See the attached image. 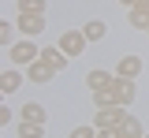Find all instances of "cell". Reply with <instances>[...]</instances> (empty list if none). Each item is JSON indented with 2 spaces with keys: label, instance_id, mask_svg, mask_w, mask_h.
<instances>
[{
  "label": "cell",
  "instance_id": "2",
  "mask_svg": "<svg viewBox=\"0 0 149 138\" xmlns=\"http://www.w3.org/2000/svg\"><path fill=\"white\" fill-rule=\"evenodd\" d=\"M37 56H41V52H37L34 41H15V45L8 49V60H15V67H19V63H34Z\"/></svg>",
  "mask_w": 149,
  "mask_h": 138
},
{
  "label": "cell",
  "instance_id": "17",
  "mask_svg": "<svg viewBox=\"0 0 149 138\" xmlns=\"http://www.w3.org/2000/svg\"><path fill=\"white\" fill-rule=\"evenodd\" d=\"M119 4H123V8H134V4H142V0H119Z\"/></svg>",
  "mask_w": 149,
  "mask_h": 138
},
{
  "label": "cell",
  "instance_id": "15",
  "mask_svg": "<svg viewBox=\"0 0 149 138\" xmlns=\"http://www.w3.org/2000/svg\"><path fill=\"white\" fill-rule=\"evenodd\" d=\"M11 30H15L11 22H0V45H4V49H11V45H15V41H11Z\"/></svg>",
  "mask_w": 149,
  "mask_h": 138
},
{
  "label": "cell",
  "instance_id": "5",
  "mask_svg": "<svg viewBox=\"0 0 149 138\" xmlns=\"http://www.w3.org/2000/svg\"><path fill=\"white\" fill-rule=\"evenodd\" d=\"M37 60H45V63H49L52 71H63V67H67V60H71V56H67V52H63L60 45H56V49H52V45H45V49H41V56H37Z\"/></svg>",
  "mask_w": 149,
  "mask_h": 138
},
{
  "label": "cell",
  "instance_id": "8",
  "mask_svg": "<svg viewBox=\"0 0 149 138\" xmlns=\"http://www.w3.org/2000/svg\"><path fill=\"white\" fill-rule=\"evenodd\" d=\"M116 75H119V79H138V75H142V60L138 56H123L119 67H116Z\"/></svg>",
  "mask_w": 149,
  "mask_h": 138
},
{
  "label": "cell",
  "instance_id": "18",
  "mask_svg": "<svg viewBox=\"0 0 149 138\" xmlns=\"http://www.w3.org/2000/svg\"><path fill=\"white\" fill-rule=\"evenodd\" d=\"M97 138H112V135H108V131H97Z\"/></svg>",
  "mask_w": 149,
  "mask_h": 138
},
{
  "label": "cell",
  "instance_id": "3",
  "mask_svg": "<svg viewBox=\"0 0 149 138\" xmlns=\"http://www.w3.org/2000/svg\"><path fill=\"white\" fill-rule=\"evenodd\" d=\"M86 34H82V30H67V34H63V38H60V49H63V52H67V56H82V49H86Z\"/></svg>",
  "mask_w": 149,
  "mask_h": 138
},
{
  "label": "cell",
  "instance_id": "16",
  "mask_svg": "<svg viewBox=\"0 0 149 138\" xmlns=\"http://www.w3.org/2000/svg\"><path fill=\"white\" fill-rule=\"evenodd\" d=\"M67 138H97V127H74Z\"/></svg>",
  "mask_w": 149,
  "mask_h": 138
},
{
  "label": "cell",
  "instance_id": "10",
  "mask_svg": "<svg viewBox=\"0 0 149 138\" xmlns=\"http://www.w3.org/2000/svg\"><path fill=\"white\" fill-rule=\"evenodd\" d=\"M82 34L90 41H104V34H108V22H101V19H90L86 26H82Z\"/></svg>",
  "mask_w": 149,
  "mask_h": 138
},
{
  "label": "cell",
  "instance_id": "14",
  "mask_svg": "<svg viewBox=\"0 0 149 138\" xmlns=\"http://www.w3.org/2000/svg\"><path fill=\"white\" fill-rule=\"evenodd\" d=\"M19 11H30V15H45V0H15Z\"/></svg>",
  "mask_w": 149,
  "mask_h": 138
},
{
  "label": "cell",
  "instance_id": "11",
  "mask_svg": "<svg viewBox=\"0 0 149 138\" xmlns=\"http://www.w3.org/2000/svg\"><path fill=\"white\" fill-rule=\"evenodd\" d=\"M112 79H116V75H108V71H90V75H86V86H90V90H104V86H112Z\"/></svg>",
  "mask_w": 149,
  "mask_h": 138
},
{
  "label": "cell",
  "instance_id": "1",
  "mask_svg": "<svg viewBox=\"0 0 149 138\" xmlns=\"http://www.w3.org/2000/svg\"><path fill=\"white\" fill-rule=\"evenodd\" d=\"M130 119V112L123 105H108V108H97V116H93V127L97 131H116V127H123Z\"/></svg>",
  "mask_w": 149,
  "mask_h": 138
},
{
  "label": "cell",
  "instance_id": "12",
  "mask_svg": "<svg viewBox=\"0 0 149 138\" xmlns=\"http://www.w3.org/2000/svg\"><path fill=\"white\" fill-rule=\"evenodd\" d=\"M19 138H45V123H30V119H22V123H19Z\"/></svg>",
  "mask_w": 149,
  "mask_h": 138
},
{
  "label": "cell",
  "instance_id": "6",
  "mask_svg": "<svg viewBox=\"0 0 149 138\" xmlns=\"http://www.w3.org/2000/svg\"><path fill=\"white\" fill-rule=\"evenodd\" d=\"M19 30L26 34V38H34L45 30V15H30V11H19Z\"/></svg>",
  "mask_w": 149,
  "mask_h": 138
},
{
  "label": "cell",
  "instance_id": "4",
  "mask_svg": "<svg viewBox=\"0 0 149 138\" xmlns=\"http://www.w3.org/2000/svg\"><path fill=\"white\" fill-rule=\"evenodd\" d=\"M108 90H112V97H116V105H123V108L134 101V79H119V75H116Z\"/></svg>",
  "mask_w": 149,
  "mask_h": 138
},
{
  "label": "cell",
  "instance_id": "13",
  "mask_svg": "<svg viewBox=\"0 0 149 138\" xmlns=\"http://www.w3.org/2000/svg\"><path fill=\"white\" fill-rule=\"evenodd\" d=\"M22 119H30V123H45V105H37V101L22 105Z\"/></svg>",
  "mask_w": 149,
  "mask_h": 138
},
{
  "label": "cell",
  "instance_id": "9",
  "mask_svg": "<svg viewBox=\"0 0 149 138\" xmlns=\"http://www.w3.org/2000/svg\"><path fill=\"white\" fill-rule=\"evenodd\" d=\"M19 86H22V75H19V67H8V71L0 75V90H4V93H15Z\"/></svg>",
  "mask_w": 149,
  "mask_h": 138
},
{
  "label": "cell",
  "instance_id": "7",
  "mask_svg": "<svg viewBox=\"0 0 149 138\" xmlns=\"http://www.w3.org/2000/svg\"><path fill=\"white\" fill-rule=\"evenodd\" d=\"M52 75H56V71L45 63V60H34V63H26V79H30V82H37V86H45Z\"/></svg>",
  "mask_w": 149,
  "mask_h": 138
},
{
  "label": "cell",
  "instance_id": "19",
  "mask_svg": "<svg viewBox=\"0 0 149 138\" xmlns=\"http://www.w3.org/2000/svg\"><path fill=\"white\" fill-rule=\"evenodd\" d=\"M146 138H149V135H146Z\"/></svg>",
  "mask_w": 149,
  "mask_h": 138
}]
</instances>
